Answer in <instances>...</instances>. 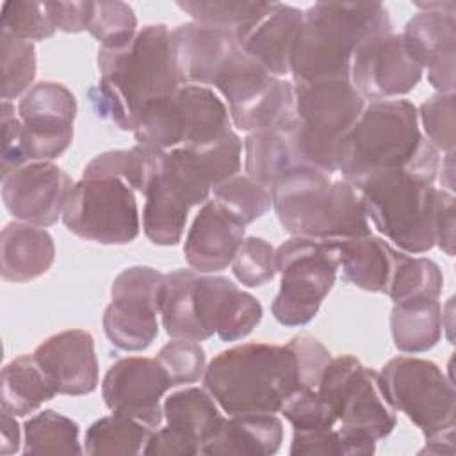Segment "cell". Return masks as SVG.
Wrapping results in <instances>:
<instances>
[{"label":"cell","mask_w":456,"mask_h":456,"mask_svg":"<svg viewBox=\"0 0 456 456\" xmlns=\"http://www.w3.org/2000/svg\"><path fill=\"white\" fill-rule=\"evenodd\" d=\"M98 69L100 80L89 89L93 109L125 132H134L146 103L182 86L171 55V30L164 23L142 27L123 46H100Z\"/></svg>","instance_id":"obj_1"},{"label":"cell","mask_w":456,"mask_h":456,"mask_svg":"<svg viewBox=\"0 0 456 456\" xmlns=\"http://www.w3.org/2000/svg\"><path fill=\"white\" fill-rule=\"evenodd\" d=\"M387 169H413L433 180L440 169V151L420 134L417 107L408 100L365 105L338 150L337 171L354 189Z\"/></svg>","instance_id":"obj_2"},{"label":"cell","mask_w":456,"mask_h":456,"mask_svg":"<svg viewBox=\"0 0 456 456\" xmlns=\"http://www.w3.org/2000/svg\"><path fill=\"white\" fill-rule=\"evenodd\" d=\"M392 32L379 2H317L303 11L292 59V84L349 80L354 52L369 39Z\"/></svg>","instance_id":"obj_3"},{"label":"cell","mask_w":456,"mask_h":456,"mask_svg":"<svg viewBox=\"0 0 456 456\" xmlns=\"http://www.w3.org/2000/svg\"><path fill=\"white\" fill-rule=\"evenodd\" d=\"M203 385L228 415L278 413L301 388L292 349L265 342L239 344L214 356Z\"/></svg>","instance_id":"obj_4"},{"label":"cell","mask_w":456,"mask_h":456,"mask_svg":"<svg viewBox=\"0 0 456 456\" xmlns=\"http://www.w3.org/2000/svg\"><path fill=\"white\" fill-rule=\"evenodd\" d=\"M273 207L292 237L342 240L370 233L358 191L314 167H299L281 178L273 187Z\"/></svg>","instance_id":"obj_5"},{"label":"cell","mask_w":456,"mask_h":456,"mask_svg":"<svg viewBox=\"0 0 456 456\" xmlns=\"http://www.w3.org/2000/svg\"><path fill=\"white\" fill-rule=\"evenodd\" d=\"M317 392L337 417L344 456L372 454L376 442L387 438L397 424L379 388L378 372L363 367L353 354L330 360Z\"/></svg>","instance_id":"obj_6"},{"label":"cell","mask_w":456,"mask_h":456,"mask_svg":"<svg viewBox=\"0 0 456 456\" xmlns=\"http://www.w3.org/2000/svg\"><path fill=\"white\" fill-rule=\"evenodd\" d=\"M356 191L367 219L397 249L411 255L435 246V180L413 169L376 171Z\"/></svg>","instance_id":"obj_7"},{"label":"cell","mask_w":456,"mask_h":456,"mask_svg":"<svg viewBox=\"0 0 456 456\" xmlns=\"http://www.w3.org/2000/svg\"><path fill=\"white\" fill-rule=\"evenodd\" d=\"M296 118L287 132L303 167L337 171L342 141L358 121L365 100L349 80L294 84Z\"/></svg>","instance_id":"obj_8"},{"label":"cell","mask_w":456,"mask_h":456,"mask_svg":"<svg viewBox=\"0 0 456 456\" xmlns=\"http://www.w3.org/2000/svg\"><path fill=\"white\" fill-rule=\"evenodd\" d=\"M230 123V112L212 87L187 84L146 103L134 135L137 144L167 151L216 139L232 130Z\"/></svg>","instance_id":"obj_9"},{"label":"cell","mask_w":456,"mask_h":456,"mask_svg":"<svg viewBox=\"0 0 456 456\" xmlns=\"http://www.w3.org/2000/svg\"><path fill=\"white\" fill-rule=\"evenodd\" d=\"M338 258L333 240L290 237L276 248L280 290L271 305L283 326H305L319 312L322 299L335 285Z\"/></svg>","instance_id":"obj_10"},{"label":"cell","mask_w":456,"mask_h":456,"mask_svg":"<svg viewBox=\"0 0 456 456\" xmlns=\"http://www.w3.org/2000/svg\"><path fill=\"white\" fill-rule=\"evenodd\" d=\"M378 376L390 408L404 413L426 438L454 428V385L436 363L413 356H395L383 365Z\"/></svg>","instance_id":"obj_11"},{"label":"cell","mask_w":456,"mask_h":456,"mask_svg":"<svg viewBox=\"0 0 456 456\" xmlns=\"http://www.w3.org/2000/svg\"><path fill=\"white\" fill-rule=\"evenodd\" d=\"M61 217L73 235L107 246L132 242L141 228L134 189L116 176H82Z\"/></svg>","instance_id":"obj_12"},{"label":"cell","mask_w":456,"mask_h":456,"mask_svg":"<svg viewBox=\"0 0 456 456\" xmlns=\"http://www.w3.org/2000/svg\"><path fill=\"white\" fill-rule=\"evenodd\" d=\"M164 274L148 265L121 271L110 287L112 301L103 312V331L121 351H142L159 335Z\"/></svg>","instance_id":"obj_13"},{"label":"cell","mask_w":456,"mask_h":456,"mask_svg":"<svg viewBox=\"0 0 456 456\" xmlns=\"http://www.w3.org/2000/svg\"><path fill=\"white\" fill-rule=\"evenodd\" d=\"M18 114L27 162H52L71 144L77 100L66 86L48 80L34 84L20 98Z\"/></svg>","instance_id":"obj_14"},{"label":"cell","mask_w":456,"mask_h":456,"mask_svg":"<svg viewBox=\"0 0 456 456\" xmlns=\"http://www.w3.org/2000/svg\"><path fill=\"white\" fill-rule=\"evenodd\" d=\"M189 301L200 342L214 333L224 342L240 340L262 319V305L232 280L217 274L196 273Z\"/></svg>","instance_id":"obj_15"},{"label":"cell","mask_w":456,"mask_h":456,"mask_svg":"<svg viewBox=\"0 0 456 456\" xmlns=\"http://www.w3.org/2000/svg\"><path fill=\"white\" fill-rule=\"evenodd\" d=\"M420 11L404 25L403 41L410 57L428 71L436 93H454L456 2H419Z\"/></svg>","instance_id":"obj_16"},{"label":"cell","mask_w":456,"mask_h":456,"mask_svg":"<svg viewBox=\"0 0 456 456\" xmlns=\"http://www.w3.org/2000/svg\"><path fill=\"white\" fill-rule=\"evenodd\" d=\"M422 78V68L410 57L401 34L365 41L353 57L349 82L363 100H394L410 93Z\"/></svg>","instance_id":"obj_17"},{"label":"cell","mask_w":456,"mask_h":456,"mask_svg":"<svg viewBox=\"0 0 456 456\" xmlns=\"http://www.w3.org/2000/svg\"><path fill=\"white\" fill-rule=\"evenodd\" d=\"M171 387L167 372L155 358L128 356L109 367L102 381V395L110 411L159 428L164 419L160 399Z\"/></svg>","instance_id":"obj_18"},{"label":"cell","mask_w":456,"mask_h":456,"mask_svg":"<svg viewBox=\"0 0 456 456\" xmlns=\"http://www.w3.org/2000/svg\"><path fill=\"white\" fill-rule=\"evenodd\" d=\"M73 180L50 160L28 162L2 178L7 212L21 223L46 228L62 216Z\"/></svg>","instance_id":"obj_19"},{"label":"cell","mask_w":456,"mask_h":456,"mask_svg":"<svg viewBox=\"0 0 456 456\" xmlns=\"http://www.w3.org/2000/svg\"><path fill=\"white\" fill-rule=\"evenodd\" d=\"M242 142L232 130L200 144L178 146L164 151V162L178 185L189 192V200L200 205L208 200L210 191L239 175Z\"/></svg>","instance_id":"obj_20"},{"label":"cell","mask_w":456,"mask_h":456,"mask_svg":"<svg viewBox=\"0 0 456 456\" xmlns=\"http://www.w3.org/2000/svg\"><path fill=\"white\" fill-rule=\"evenodd\" d=\"M32 356L57 394L86 395L98 387L94 338L84 330H68L41 342Z\"/></svg>","instance_id":"obj_21"},{"label":"cell","mask_w":456,"mask_h":456,"mask_svg":"<svg viewBox=\"0 0 456 456\" xmlns=\"http://www.w3.org/2000/svg\"><path fill=\"white\" fill-rule=\"evenodd\" d=\"M237 48L235 32L221 27L189 21L171 30V55L182 86L212 87Z\"/></svg>","instance_id":"obj_22"},{"label":"cell","mask_w":456,"mask_h":456,"mask_svg":"<svg viewBox=\"0 0 456 456\" xmlns=\"http://www.w3.org/2000/svg\"><path fill=\"white\" fill-rule=\"evenodd\" d=\"M303 25V11L269 2L265 12L235 32L239 48L273 77L290 73L292 50Z\"/></svg>","instance_id":"obj_23"},{"label":"cell","mask_w":456,"mask_h":456,"mask_svg":"<svg viewBox=\"0 0 456 456\" xmlns=\"http://www.w3.org/2000/svg\"><path fill=\"white\" fill-rule=\"evenodd\" d=\"M246 226L216 200L205 201L196 214L185 242L183 255L189 267L201 274L226 269L244 240Z\"/></svg>","instance_id":"obj_24"},{"label":"cell","mask_w":456,"mask_h":456,"mask_svg":"<svg viewBox=\"0 0 456 456\" xmlns=\"http://www.w3.org/2000/svg\"><path fill=\"white\" fill-rule=\"evenodd\" d=\"M142 196L146 198L142 208L144 235L157 246L178 244L189 208L194 205L166 169L164 151Z\"/></svg>","instance_id":"obj_25"},{"label":"cell","mask_w":456,"mask_h":456,"mask_svg":"<svg viewBox=\"0 0 456 456\" xmlns=\"http://www.w3.org/2000/svg\"><path fill=\"white\" fill-rule=\"evenodd\" d=\"M283 440V424L274 413L228 415L217 431L201 445L207 456H271Z\"/></svg>","instance_id":"obj_26"},{"label":"cell","mask_w":456,"mask_h":456,"mask_svg":"<svg viewBox=\"0 0 456 456\" xmlns=\"http://www.w3.org/2000/svg\"><path fill=\"white\" fill-rule=\"evenodd\" d=\"M55 260L52 235L21 221L7 223L0 235V274L11 283H27L45 274Z\"/></svg>","instance_id":"obj_27"},{"label":"cell","mask_w":456,"mask_h":456,"mask_svg":"<svg viewBox=\"0 0 456 456\" xmlns=\"http://www.w3.org/2000/svg\"><path fill=\"white\" fill-rule=\"evenodd\" d=\"M333 246L346 281L367 292H387L401 249L372 233L333 240Z\"/></svg>","instance_id":"obj_28"},{"label":"cell","mask_w":456,"mask_h":456,"mask_svg":"<svg viewBox=\"0 0 456 456\" xmlns=\"http://www.w3.org/2000/svg\"><path fill=\"white\" fill-rule=\"evenodd\" d=\"M164 419L169 428L180 431L200 449L224 420L219 404L207 388L189 387L164 399Z\"/></svg>","instance_id":"obj_29"},{"label":"cell","mask_w":456,"mask_h":456,"mask_svg":"<svg viewBox=\"0 0 456 456\" xmlns=\"http://www.w3.org/2000/svg\"><path fill=\"white\" fill-rule=\"evenodd\" d=\"M57 392L32 354H21L2 369L0 406L14 417L34 413Z\"/></svg>","instance_id":"obj_30"},{"label":"cell","mask_w":456,"mask_h":456,"mask_svg":"<svg viewBox=\"0 0 456 456\" xmlns=\"http://www.w3.org/2000/svg\"><path fill=\"white\" fill-rule=\"evenodd\" d=\"M303 167L287 132H251L244 139V171L255 182L273 187L289 173Z\"/></svg>","instance_id":"obj_31"},{"label":"cell","mask_w":456,"mask_h":456,"mask_svg":"<svg viewBox=\"0 0 456 456\" xmlns=\"http://www.w3.org/2000/svg\"><path fill=\"white\" fill-rule=\"evenodd\" d=\"M394 346L403 353H424L442 337V306L438 299L395 303L390 314Z\"/></svg>","instance_id":"obj_32"},{"label":"cell","mask_w":456,"mask_h":456,"mask_svg":"<svg viewBox=\"0 0 456 456\" xmlns=\"http://www.w3.org/2000/svg\"><path fill=\"white\" fill-rule=\"evenodd\" d=\"M228 112L235 128L242 132H285L290 128L296 118L294 84L276 77L251 102L235 109H228Z\"/></svg>","instance_id":"obj_33"},{"label":"cell","mask_w":456,"mask_h":456,"mask_svg":"<svg viewBox=\"0 0 456 456\" xmlns=\"http://www.w3.org/2000/svg\"><path fill=\"white\" fill-rule=\"evenodd\" d=\"M153 428L112 411V415L94 420L84 436V452L87 454H139Z\"/></svg>","instance_id":"obj_34"},{"label":"cell","mask_w":456,"mask_h":456,"mask_svg":"<svg viewBox=\"0 0 456 456\" xmlns=\"http://www.w3.org/2000/svg\"><path fill=\"white\" fill-rule=\"evenodd\" d=\"M23 454H82L78 424L53 410H43L23 424Z\"/></svg>","instance_id":"obj_35"},{"label":"cell","mask_w":456,"mask_h":456,"mask_svg":"<svg viewBox=\"0 0 456 456\" xmlns=\"http://www.w3.org/2000/svg\"><path fill=\"white\" fill-rule=\"evenodd\" d=\"M162 151L142 144L130 150H110L96 155L86 167L82 176H116L141 194L146 191Z\"/></svg>","instance_id":"obj_36"},{"label":"cell","mask_w":456,"mask_h":456,"mask_svg":"<svg viewBox=\"0 0 456 456\" xmlns=\"http://www.w3.org/2000/svg\"><path fill=\"white\" fill-rule=\"evenodd\" d=\"M442 287L444 274L433 260L399 251L385 294L395 305L411 299H438Z\"/></svg>","instance_id":"obj_37"},{"label":"cell","mask_w":456,"mask_h":456,"mask_svg":"<svg viewBox=\"0 0 456 456\" xmlns=\"http://www.w3.org/2000/svg\"><path fill=\"white\" fill-rule=\"evenodd\" d=\"M274 78L276 77L237 48L217 73L212 87L224 96L228 109H235L258 96Z\"/></svg>","instance_id":"obj_38"},{"label":"cell","mask_w":456,"mask_h":456,"mask_svg":"<svg viewBox=\"0 0 456 456\" xmlns=\"http://www.w3.org/2000/svg\"><path fill=\"white\" fill-rule=\"evenodd\" d=\"M214 200L244 226L262 217L273 205V191L248 175H235L214 189Z\"/></svg>","instance_id":"obj_39"},{"label":"cell","mask_w":456,"mask_h":456,"mask_svg":"<svg viewBox=\"0 0 456 456\" xmlns=\"http://www.w3.org/2000/svg\"><path fill=\"white\" fill-rule=\"evenodd\" d=\"M269 2L249 0H187L176 2V7L187 12L194 21L221 27L232 32L258 20Z\"/></svg>","instance_id":"obj_40"},{"label":"cell","mask_w":456,"mask_h":456,"mask_svg":"<svg viewBox=\"0 0 456 456\" xmlns=\"http://www.w3.org/2000/svg\"><path fill=\"white\" fill-rule=\"evenodd\" d=\"M0 61L2 100L11 102L14 98H21L32 87L36 77L34 43L0 32Z\"/></svg>","instance_id":"obj_41"},{"label":"cell","mask_w":456,"mask_h":456,"mask_svg":"<svg viewBox=\"0 0 456 456\" xmlns=\"http://www.w3.org/2000/svg\"><path fill=\"white\" fill-rule=\"evenodd\" d=\"M2 32L23 41H43L57 28L48 2L14 0L2 4Z\"/></svg>","instance_id":"obj_42"},{"label":"cell","mask_w":456,"mask_h":456,"mask_svg":"<svg viewBox=\"0 0 456 456\" xmlns=\"http://www.w3.org/2000/svg\"><path fill=\"white\" fill-rule=\"evenodd\" d=\"M87 32L100 46H123L137 34V18L125 2H91Z\"/></svg>","instance_id":"obj_43"},{"label":"cell","mask_w":456,"mask_h":456,"mask_svg":"<svg viewBox=\"0 0 456 456\" xmlns=\"http://www.w3.org/2000/svg\"><path fill=\"white\" fill-rule=\"evenodd\" d=\"M454 93H435L426 98L417 109L419 121L424 128V137L444 153H454Z\"/></svg>","instance_id":"obj_44"},{"label":"cell","mask_w":456,"mask_h":456,"mask_svg":"<svg viewBox=\"0 0 456 456\" xmlns=\"http://www.w3.org/2000/svg\"><path fill=\"white\" fill-rule=\"evenodd\" d=\"M232 271L246 287H260L276 274V249L260 237H244L240 242Z\"/></svg>","instance_id":"obj_45"},{"label":"cell","mask_w":456,"mask_h":456,"mask_svg":"<svg viewBox=\"0 0 456 456\" xmlns=\"http://www.w3.org/2000/svg\"><path fill=\"white\" fill-rule=\"evenodd\" d=\"M283 417L294 431H326L337 426V417L317 388L296 390L281 406Z\"/></svg>","instance_id":"obj_46"},{"label":"cell","mask_w":456,"mask_h":456,"mask_svg":"<svg viewBox=\"0 0 456 456\" xmlns=\"http://www.w3.org/2000/svg\"><path fill=\"white\" fill-rule=\"evenodd\" d=\"M155 360L167 372L173 385H189L205 374V351L194 340L171 338L160 347Z\"/></svg>","instance_id":"obj_47"},{"label":"cell","mask_w":456,"mask_h":456,"mask_svg":"<svg viewBox=\"0 0 456 456\" xmlns=\"http://www.w3.org/2000/svg\"><path fill=\"white\" fill-rule=\"evenodd\" d=\"M296 358L299 387L301 388H317L324 367L330 363L331 354L330 351L314 337L310 335H296L287 344Z\"/></svg>","instance_id":"obj_48"},{"label":"cell","mask_w":456,"mask_h":456,"mask_svg":"<svg viewBox=\"0 0 456 456\" xmlns=\"http://www.w3.org/2000/svg\"><path fill=\"white\" fill-rule=\"evenodd\" d=\"M2 146H0V157H2V178L16 171L18 167L28 164L27 157L23 153L21 144V119L14 116V105L11 102L2 100Z\"/></svg>","instance_id":"obj_49"},{"label":"cell","mask_w":456,"mask_h":456,"mask_svg":"<svg viewBox=\"0 0 456 456\" xmlns=\"http://www.w3.org/2000/svg\"><path fill=\"white\" fill-rule=\"evenodd\" d=\"M433 232L435 244L447 253L454 255V194L445 189H436L433 208Z\"/></svg>","instance_id":"obj_50"},{"label":"cell","mask_w":456,"mask_h":456,"mask_svg":"<svg viewBox=\"0 0 456 456\" xmlns=\"http://www.w3.org/2000/svg\"><path fill=\"white\" fill-rule=\"evenodd\" d=\"M290 454H344L342 440L337 431H294L290 442Z\"/></svg>","instance_id":"obj_51"},{"label":"cell","mask_w":456,"mask_h":456,"mask_svg":"<svg viewBox=\"0 0 456 456\" xmlns=\"http://www.w3.org/2000/svg\"><path fill=\"white\" fill-rule=\"evenodd\" d=\"M50 12L57 30L66 34H78L87 30L89 12H91V0L86 2H48Z\"/></svg>","instance_id":"obj_52"},{"label":"cell","mask_w":456,"mask_h":456,"mask_svg":"<svg viewBox=\"0 0 456 456\" xmlns=\"http://www.w3.org/2000/svg\"><path fill=\"white\" fill-rule=\"evenodd\" d=\"M144 454H198L200 447L189 440L180 431L166 426L150 435L144 449Z\"/></svg>","instance_id":"obj_53"},{"label":"cell","mask_w":456,"mask_h":456,"mask_svg":"<svg viewBox=\"0 0 456 456\" xmlns=\"http://www.w3.org/2000/svg\"><path fill=\"white\" fill-rule=\"evenodd\" d=\"M0 431H2L0 452L4 456L18 452L20 444H21V429H20V424L16 422V417L4 410L0 413Z\"/></svg>","instance_id":"obj_54"},{"label":"cell","mask_w":456,"mask_h":456,"mask_svg":"<svg viewBox=\"0 0 456 456\" xmlns=\"http://www.w3.org/2000/svg\"><path fill=\"white\" fill-rule=\"evenodd\" d=\"M454 454V428L436 433L426 438V445L419 451V454Z\"/></svg>","instance_id":"obj_55"}]
</instances>
